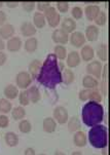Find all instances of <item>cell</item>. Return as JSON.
Here are the masks:
<instances>
[{
	"instance_id": "obj_1",
	"label": "cell",
	"mask_w": 110,
	"mask_h": 155,
	"mask_svg": "<svg viewBox=\"0 0 110 155\" xmlns=\"http://www.w3.org/2000/svg\"><path fill=\"white\" fill-rule=\"evenodd\" d=\"M36 80L49 89L56 88L62 82V71L58 65V59L54 54H48L42 63Z\"/></svg>"
},
{
	"instance_id": "obj_2",
	"label": "cell",
	"mask_w": 110,
	"mask_h": 155,
	"mask_svg": "<svg viewBox=\"0 0 110 155\" xmlns=\"http://www.w3.org/2000/svg\"><path fill=\"white\" fill-rule=\"evenodd\" d=\"M82 122L88 127L100 124L104 119V108L101 104L95 102H88L82 110Z\"/></svg>"
},
{
	"instance_id": "obj_3",
	"label": "cell",
	"mask_w": 110,
	"mask_h": 155,
	"mask_svg": "<svg viewBox=\"0 0 110 155\" xmlns=\"http://www.w3.org/2000/svg\"><path fill=\"white\" fill-rule=\"evenodd\" d=\"M88 141L95 148L103 149L108 144V133L107 127L103 124H97L91 127L88 132Z\"/></svg>"
},
{
	"instance_id": "obj_4",
	"label": "cell",
	"mask_w": 110,
	"mask_h": 155,
	"mask_svg": "<svg viewBox=\"0 0 110 155\" xmlns=\"http://www.w3.org/2000/svg\"><path fill=\"white\" fill-rule=\"evenodd\" d=\"M43 15H44V17H45V20L49 25V27H52V28H56L60 24V22H61V15L57 12L56 7H53L52 5L48 8H46L44 10Z\"/></svg>"
},
{
	"instance_id": "obj_5",
	"label": "cell",
	"mask_w": 110,
	"mask_h": 155,
	"mask_svg": "<svg viewBox=\"0 0 110 155\" xmlns=\"http://www.w3.org/2000/svg\"><path fill=\"white\" fill-rule=\"evenodd\" d=\"M32 77L27 71H21L15 76V83H17V87L21 89L28 88L30 84L32 83Z\"/></svg>"
},
{
	"instance_id": "obj_6",
	"label": "cell",
	"mask_w": 110,
	"mask_h": 155,
	"mask_svg": "<svg viewBox=\"0 0 110 155\" xmlns=\"http://www.w3.org/2000/svg\"><path fill=\"white\" fill-rule=\"evenodd\" d=\"M102 69H103L102 63L100 61L94 60V61H91L88 63V66H86V73L99 80L102 77Z\"/></svg>"
},
{
	"instance_id": "obj_7",
	"label": "cell",
	"mask_w": 110,
	"mask_h": 155,
	"mask_svg": "<svg viewBox=\"0 0 110 155\" xmlns=\"http://www.w3.org/2000/svg\"><path fill=\"white\" fill-rule=\"evenodd\" d=\"M53 116L57 123L65 124L68 121V119H69V113H68V110L64 106H57L54 109Z\"/></svg>"
},
{
	"instance_id": "obj_8",
	"label": "cell",
	"mask_w": 110,
	"mask_h": 155,
	"mask_svg": "<svg viewBox=\"0 0 110 155\" xmlns=\"http://www.w3.org/2000/svg\"><path fill=\"white\" fill-rule=\"evenodd\" d=\"M69 41L73 46L79 48V47H82L85 44L86 39L85 37V34L82 32H80V31H74V32L70 34Z\"/></svg>"
},
{
	"instance_id": "obj_9",
	"label": "cell",
	"mask_w": 110,
	"mask_h": 155,
	"mask_svg": "<svg viewBox=\"0 0 110 155\" xmlns=\"http://www.w3.org/2000/svg\"><path fill=\"white\" fill-rule=\"evenodd\" d=\"M52 38L57 44H61V45H64L69 41V35L61 29H56L53 32Z\"/></svg>"
},
{
	"instance_id": "obj_10",
	"label": "cell",
	"mask_w": 110,
	"mask_h": 155,
	"mask_svg": "<svg viewBox=\"0 0 110 155\" xmlns=\"http://www.w3.org/2000/svg\"><path fill=\"white\" fill-rule=\"evenodd\" d=\"M80 62H82V59H80L79 52H77L76 51H72L69 52V54H67L66 63H67V66L69 68L77 67L80 64Z\"/></svg>"
},
{
	"instance_id": "obj_11",
	"label": "cell",
	"mask_w": 110,
	"mask_h": 155,
	"mask_svg": "<svg viewBox=\"0 0 110 155\" xmlns=\"http://www.w3.org/2000/svg\"><path fill=\"white\" fill-rule=\"evenodd\" d=\"M80 59L83 60L85 62H91L93 61L94 57H95V51L91 45L88 44H85L82 47V51H80Z\"/></svg>"
},
{
	"instance_id": "obj_12",
	"label": "cell",
	"mask_w": 110,
	"mask_h": 155,
	"mask_svg": "<svg viewBox=\"0 0 110 155\" xmlns=\"http://www.w3.org/2000/svg\"><path fill=\"white\" fill-rule=\"evenodd\" d=\"M21 33H22L23 36L27 38L34 37V35L36 34V28L33 25V23L24 22L21 25Z\"/></svg>"
},
{
	"instance_id": "obj_13",
	"label": "cell",
	"mask_w": 110,
	"mask_h": 155,
	"mask_svg": "<svg viewBox=\"0 0 110 155\" xmlns=\"http://www.w3.org/2000/svg\"><path fill=\"white\" fill-rule=\"evenodd\" d=\"M76 29V22L72 19V18H65L61 23V30L64 31L65 33H67L69 35V33L71 34L74 32Z\"/></svg>"
},
{
	"instance_id": "obj_14",
	"label": "cell",
	"mask_w": 110,
	"mask_h": 155,
	"mask_svg": "<svg viewBox=\"0 0 110 155\" xmlns=\"http://www.w3.org/2000/svg\"><path fill=\"white\" fill-rule=\"evenodd\" d=\"M22 39H21L19 36H14V37L9 38L7 40V43H6V47L7 49L10 51V52H15V51H19L22 47Z\"/></svg>"
},
{
	"instance_id": "obj_15",
	"label": "cell",
	"mask_w": 110,
	"mask_h": 155,
	"mask_svg": "<svg viewBox=\"0 0 110 155\" xmlns=\"http://www.w3.org/2000/svg\"><path fill=\"white\" fill-rule=\"evenodd\" d=\"M99 28L96 25H88L85 29V37L88 41H96L99 37Z\"/></svg>"
},
{
	"instance_id": "obj_16",
	"label": "cell",
	"mask_w": 110,
	"mask_h": 155,
	"mask_svg": "<svg viewBox=\"0 0 110 155\" xmlns=\"http://www.w3.org/2000/svg\"><path fill=\"white\" fill-rule=\"evenodd\" d=\"M15 32V27L12 24H4V25H2L0 27V37L2 39H7L8 40L9 38L14 37Z\"/></svg>"
},
{
	"instance_id": "obj_17",
	"label": "cell",
	"mask_w": 110,
	"mask_h": 155,
	"mask_svg": "<svg viewBox=\"0 0 110 155\" xmlns=\"http://www.w3.org/2000/svg\"><path fill=\"white\" fill-rule=\"evenodd\" d=\"M101 12L100 6L97 4H88L85 6V17L88 21H94L96 19V17L98 15L99 12Z\"/></svg>"
},
{
	"instance_id": "obj_18",
	"label": "cell",
	"mask_w": 110,
	"mask_h": 155,
	"mask_svg": "<svg viewBox=\"0 0 110 155\" xmlns=\"http://www.w3.org/2000/svg\"><path fill=\"white\" fill-rule=\"evenodd\" d=\"M99 80L96 79L95 77L93 76L86 74L83 76L82 78V86L85 87V89H93V88H98L99 86Z\"/></svg>"
},
{
	"instance_id": "obj_19",
	"label": "cell",
	"mask_w": 110,
	"mask_h": 155,
	"mask_svg": "<svg viewBox=\"0 0 110 155\" xmlns=\"http://www.w3.org/2000/svg\"><path fill=\"white\" fill-rule=\"evenodd\" d=\"M27 93H28L29 99H30V103L36 104V103H38V102L40 101L41 94H40V91H39V88L36 85L30 86V87L27 89Z\"/></svg>"
},
{
	"instance_id": "obj_20",
	"label": "cell",
	"mask_w": 110,
	"mask_h": 155,
	"mask_svg": "<svg viewBox=\"0 0 110 155\" xmlns=\"http://www.w3.org/2000/svg\"><path fill=\"white\" fill-rule=\"evenodd\" d=\"M73 143L76 147H85L88 143V138L82 130H77L73 136Z\"/></svg>"
},
{
	"instance_id": "obj_21",
	"label": "cell",
	"mask_w": 110,
	"mask_h": 155,
	"mask_svg": "<svg viewBox=\"0 0 110 155\" xmlns=\"http://www.w3.org/2000/svg\"><path fill=\"white\" fill-rule=\"evenodd\" d=\"M41 65H42V63L39 61V60H36V59L33 60V61L29 64L28 73L30 74L31 77H32V79H36V78H37V75H38L39 71H40Z\"/></svg>"
},
{
	"instance_id": "obj_22",
	"label": "cell",
	"mask_w": 110,
	"mask_h": 155,
	"mask_svg": "<svg viewBox=\"0 0 110 155\" xmlns=\"http://www.w3.org/2000/svg\"><path fill=\"white\" fill-rule=\"evenodd\" d=\"M4 96L5 99L7 100H14L15 98H18V96H19V89H18L17 85L7 84L4 88Z\"/></svg>"
},
{
	"instance_id": "obj_23",
	"label": "cell",
	"mask_w": 110,
	"mask_h": 155,
	"mask_svg": "<svg viewBox=\"0 0 110 155\" xmlns=\"http://www.w3.org/2000/svg\"><path fill=\"white\" fill-rule=\"evenodd\" d=\"M42 127H43L44 132L48 134H52L56 130L57 122L53 117H46V118H44V120H43Z\"/></svg>"
},
{
	"instance_id": "obj_24",
	"label": "cell",
	"mask_w": 110,
	"mask_h": 155,
	"mask_svg": "<svg viewBox=\"0 0 110 155\" xmlns=\"http://www.w3.org/2000/svg\"><path fill=\"white\" fill-rule=\"evenodd\" d=\"M4 139H5V143H6V145L9 146V147L18 146V144H19V142H20L19 136L14 132H7L6 134H5Z\"/></svg>"
},
{
	"instance_id": "obj_25",
	"label": "cell",
	"mask_w": 110,
	"mask_h": 155,
	"mask_svg": "<svg viewBox=\"0 0 110 155\" xmlns=\"http://www.w3.org/2000/svg\"><path fill=\"white\" fill-rule=\"evenodd\" d=\"M68 130L69 132L75 133L77 130H80L82 128V121L77 116H72L70 119H68Z\"/></svg>"
},
{
	"instance_id": "obj_26",
	"label": "cell",
	"mask_w": 110,
	"mask_h": 155,
	"mask_svg": "<svg viewBox=\"0 0 110 155\" xmlns=\"http://www.w3.org/2000/svg\"><path fill=\"white\" fill-rule=\"evenodd\" d=\"M45 24H46V20L42 12H36L35 14L33 15V25L35 26L36 29L43 28L44 26H45Z\"/></svg>"
},
{
	"instance_id": "obj_27",
	"label": "cell",
	"mask_w": 110,
	"mask_h": 155,
	"mask_svg": "<svg viewBox=\"0 0 110 155\" xmlns=\"http://www.w3.org/2000/svg\"><path fill=\"white\" fill-rule=\"evenodd\" d=\"M75 79L74 72L68 68V69H64L62 71V82H64L66 85H70L73 83V81Z\"/></svg>"
},
{
	"instance_id": "obj_28",
	"label": "cell",
	"mask_w": 110,
	"mask_h": 155,
	"mask_svg": "<svg viewBox=\"0 0 110 155\" xmlns=\"http://www.w3.org/2000/svg\"><path fill=\"white\" fill-rule=\"evenodd\" d=\"M24 47L26 49V51L30 52L32 54L37 49L38 47V40L36 37H30V38H27V40L25 41L24 43Z\"/></svg>"
},
{
	"instance_id": "obj_29",
	"label": "cell",
	"mask_w": 110,
	"mask_h": 155,
	"mask_svg": "<svg viewBox=\"0 0 110 155\" xmlns=\"http://www.w3.org/2000/svg\"><path fill=\"white\" fill-rule=\"evenodd\" d=\"M88 101L101 104V102L103 101V94H101V91H99V88L90 89V94H88Z\"/></svg>"
},
{
	"instance_id": "obj_30",
	"label": "cell",
	"mask_w": 110,
	"mask_h": 155,
	"mask_svg": "<svg viewBox=\"0 0 110 155\" xmlns=\"http://www.w3.org/2000/svg\"><path fill=\"white\" fill-rule=\"evenodd\" d=\"M54 54L56 56V58L60 61H63V60L66 59L67 57V49L64 45H61V44H57L54 48Z\"/></svg>"
},
{
	"instance_id": "obj_31",
	"label": "cell",
	"mask_w": 110,
	"mask_h": 155,
	"mask_svg": "<svg viewBox=\"0 0 110 155\" xmlns=\"http://www.w3.org/2000/svg\"><path fill=\"white\" fill-rule=\"evenodd\" d=\"M12 116L15 120H22L26 116V110L23 106H17L12 110Z\"/></svg>"
},
{
	"instance_id": "obj_32",
	"label": "cell",
	"mask_w": 110,
	"mask_h": 155,
	"mask_svg": "<svg viewBox=\"0 0 110 155\" xmlns=\"http://www.w3.org/2000/svg\"><path fill=\"white\" fill-rule=\"evenodd\" d=\"M97 56H98L99 60L102 62H106L108 59V54H107V44L106 43H102L98 47H97V51H96Z\"/></svg>"
},
{
	"instance_id": "obj_33",
	"label": "cell",
	"mask_w": 110,
	"mask_h": 155,
	"mask_svg": "<svg viewBox=\"0 0 110 155\" xmlns=\"http://www.w3.org/2000/svg\"><path fill=\"white\" fill-rule=\"evenodd\" d=\"M12 105L9 100L5 98L0 99V113L1 114H7V113H9L12 111Z\"/></svg>"
},
{
	"instance_id": "obj_34",
	"label": "cell",
	"mask_w": 110,
	"mask_h": 155,
	"mask_svg": "<svg viewBox=\"0 0 110 155\" xmlns=\"http://www.w3.org/2000/svg\"><path fill=\"white\" fill-rule=\"evenodd\" d=\"M19 130L23 134H29L32 130V124L28 119H22L19 123Z\"/></svg>"
},
{
	"instance_id": "obj_35",
	"label": "cell",
	"mask_w": 110,
	"mask_h": 155,
	"mask_svg": "<svg viewBox=\"0 0 110 155\" xmlns=\"http://www.w3.org/2000/svg\"><path fill=\"white\" fill-rule=\"evenodd\" d=\"M71 15H72V19L73 20H80L83 15V10L80 6L78 5H75V6L72 7L71 9Z\"/></svg>"
},
{
	"instance_id": "obj_36",
	"label": "cell",
	"mask_w": 110,
	"mask_h": 155,
	"mask_svg": "<svg viewBox=\"0 0 110 155\" xmlns=\"http://www.w3.org/2000/svg\"><path fill=\"white\" fill-rule=\"evenodd\" d=\"M18 97H19L20 104L22 105V106H28V105L30 104V99H29L27 89H24V91H21Z\"/></svg>"
},
{
	"instance_id": "obj_37",
	"label": "cell",
	"mask_w": 110,
	"mask_h": 155,
	"mask_svg": "<svg viewBox=\"0 0 110 155\" xmlns=\"http://www.w3.org/2000/svg\"><path fill=\"white\" fill-rule=\"evenodd\" d=\"M96 23V26H104L107 22V15L105 12H100L98 14V15L96 17V19L94 20Z\"/></svg>"
},
{
	"instance_id": "obj_38",
	"label": "cell",
	"mask_w": 110,
	"mask_h": 155,
	"mask_svg": "<svg viewBox=\"0 0 110 155\" xmlns=\"http://www.w3.org/2000/svg\"><path fill=\"white\" fill-rule=\"evenodd\" d=\"M57 12H61V14H65L69 10V2L67 1H59L57 2V7H56Z\"/></svg>"
},
{
	"instance_id": "obj_39",
	"label": "cell",
	"mask_w": 110,
	"mask_h": 155,
	"mask_svg": "<svg viewBox=\"0 0 110 155\" xmlns=\"http://www.w3.org/2000/svg\"><path fill=\"white\" fill-rule=\"evenodd\" d=\"M21 5H22L23 9L27 12H33L36 7V3L34 1H23L22 3H21Z\"/></svg>"
},
{
	"instance_id": "obj_40",
	"label": "cell",
	"mask_w": 110,
	"mask_h": 155,
	"mask_svg": "<svg viewBox=\"0 0 110 155\" xmlns=\"http://www.w3.org/2000/svg\"><path fill=\"white\" fill-rule=\"evenodd\" d=\"M9 125V118L5 114H0V127L6 128Z\"/></svg>"
},
{
	"instance_id": "obj_41",
	"label": "cell",
	"mask_w": 110,
	"mask_h": 155,
	"mask_svg": "<svg viewBox=\"0 0 110 155\" xmlns=\"http://www.w3.org/2000/svg\"><path fill=\"white\" fill-rule=\"evenodd\" d=\"M88 94H90V89H82L78 94V98H79L80 101L86 102L88 101Z\"/></svg>"
},
{
	"instance_id": "obj_42",
	"label": "cell",
	"mask_w": 110,
	"mask_h": 155,
	"mask_svg": "<svg viewBox=\"0 0 110 155\" xmlns=\"http://www.w3.org/2000/svg\"><path fill=\"white\" fill-rule=\"evenodd\" d=\"M51 6V3L49 2H42V1H40V2H37L36 3V8L38 9V12H44V10H45L46 8H48V7Z\"/></svg>"
},
{
	"instance_id": "obj_43",
	"label": "cell",
	"mask_w": 110,
	"mask_h": 155,
	"mask_svg": "<svg viewBox=\"0 0 110 155\" xmlns=\"http://www.w3.org/2000/svg\"><path fill=\"white\" fill-rule=\"evenodd\" d=\"M6 14L3 12V10H0V27H1L2 25H4L5 22H6Z\"/></svg>"
},
{
	"instance_id": "obj_44",
	"label": "cell",
	"mask_w": 110,
	"mask_h": 155,
	"mask_svg": "<svg viewBox=\"0 0 110 155\" xmlns=\"http://www.w3.org/2000/svg\"><path fill=\"white\" fill-rule=\"evenodd\" d=\"M7 60L6 54H4L3 51H0V66H3Z\"/></svg>"
},
{
	"instance_id": "obj_45",
	"label": "cell",
	"mask_w": 110,
	"mask_h": 155,
	"mask_svg": "<svg viewBox=\"0 0 110 155\" xmlns=\"http://www.w3.org/2000/svg\"><path fill=\"white\" fill-rule=\"evenodd\" d=\"M5 4H6V6L9 7V8H15V7H17L18 5L20 4V2H18V1H6L5 2Z\"/></svg>"
},
{
	"instance_id": "obj_46",
	"label": "cell",
	"mask_w": 110,
	"mask_h": 155,
	"mask_svg": "<svg viewBox=\"0 0 110 155\" xmlns=\"http://www.w3.org/2000/svg\"><path fill=\"white\" fill-rule=\"evenodd\" d=\"M24 155H36V152L32 147H28V148L25 149Z\"/></svg>"
},
{
	"instance_id": "obj_47",
	"label": "cell",
	"mask_w": 110,
	"mask_h": 155,
	"mask_svg": "<svg viewBox=\"0 0 110 155\" xmlns=\"http://www.w3.org/2000/svg\"><path fill=\"white\" fill-rule=\"evenodd\" d=\"M100 85H101V88L99 89V91H101V94H104V96H105L106 93H107V91H106V89H107V87H106V81H105V80H103Z\"/></svg>"
},
{
	"instance_id": "obj_48",
	"label": "cell",
	"mask_w": 110,
	"mask_h": 155,
	"mask_svg": "<svg viewBox=\"0 0 110 155\" xmlns=\"http://www.w3.org/2000/svg\"><path fill=\"white\" fill-rule=\"evenodd\" d=\"M102 76L104 77V79H107V64L104 65V71H103V73H102Z\"/></svg>"
},
{
	"instance_id": "obj_49",
	"label": "cell",
	"mask_w": 110,
	"mask_h": 155,
	"mask_svg": "<svg viewBox=\"0 0 110 155\" xmlns=\"http://www.w3.org/2000/svg\"><path fill=\"white\" fill-rule=\"evenodd\" d=\"M5 47V43H4V40L2 39L1 37H0V51H2L4 49Z\"/></svg>"
},
{
	"instance_id": "obj_50",
	"label": "cell",
	"mask_w": 110,
	"mask_h": 155,
	"mask_svg": "<svg viewBox=\"0 0 110 155\" xmlns=\"http://www.w3.org/2000/svg\"><path fill=\"white\" fill-rule=\"evenodd\" d=\"M55 155H66L64 153V152H62V151H56L55 152Z\"/></svg>"
},
{
	"instance_id": "obj_51",
	"label": "cell",
	"mask_w": 110,
	"mask_h": 155,
	"mask_svg": "<svg viewBox=\"0 0 110 155\" xmlns=\"http://www.w3.org/2000/svg\"><path fill=\"white\" fill-rule=\"evenodd\" d=\"M71 155H82V153L80 151H74Z\"/></svg>"
},
{
	"instance_id": "obj_52",
	"label": "cell",
	"mask_w": 110,
	"mask_h": 155,
	"mask_svg": "<svg viewBox=\"0 0 110 155\" xmlns=\"http://www.w3.org/2000/svg\"><path fill=\"white\" fill-rule=\"evenodd\" d=\"M102 150H103V155H107V149H106V147H105V148L102 149Z\"/></svg>"
},
{
	"instance_id": "obj_53",
	"label": "cell",
	"mask_w": 110,
	"mask_h": 155,
	"mask_svg": "<svg viewBox=\"0 0 110 155\" xmlns=\"http://www.w3.org/2000/svg\"><path fill=\"white\" fill-rule=\"evenodd\" d=\"M2 6H3V2L0 1V7H2Z\"/></svg>"
},
{
	"instance_id": "obj_54",
	"label": "cell",
	"mask_w": 110,
	"mask_h": 155,
	"mask_svg": "<svg viewBox=\"0 0 110 155\" xmlns=\"http://www.w3.org/2000/svg\"><path fill=\"white\" fill-rule=\"evenodd\" d=\"M38 155H46V154H44V153H40V154H38Z\"/></svg>"
}]
</instances>
